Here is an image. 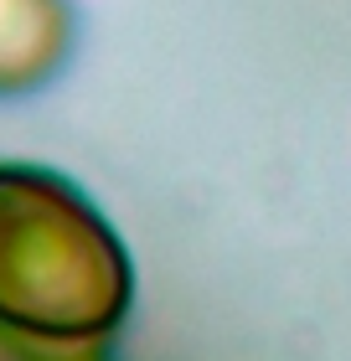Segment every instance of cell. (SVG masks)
<instances>
[{
  "label": "cell",
  "mask_w": 351,
  "mask_h": 361,
  "mask_svg": "<svg viewBox=\"0 0 351 361\" xmlns=\"http://www.w3.org/2000/svg\"><path fill=\"white\" fill-rule=\"evenodd\" d=\"M135 305V264L68 176L0 166V325L37 341H98Z\"/></svg>",
  "instance_id": "6da1fadb"
},
{
  "label": "cell",
  "mask_w": 351,
  "mask_h": 361,
  "mask_svg": "<svg viewBox=\"0 0 351 361\" xmlns=\"http://www.w3.org/2000/svg\"><path fill=\"white\" fill-rule=\"evenodd\" d=\"M68 42V0H0V98L42 88L62 68Z\"/></svg>",
  "instance_id": "7a4b0ae2"
}]
</instances>
